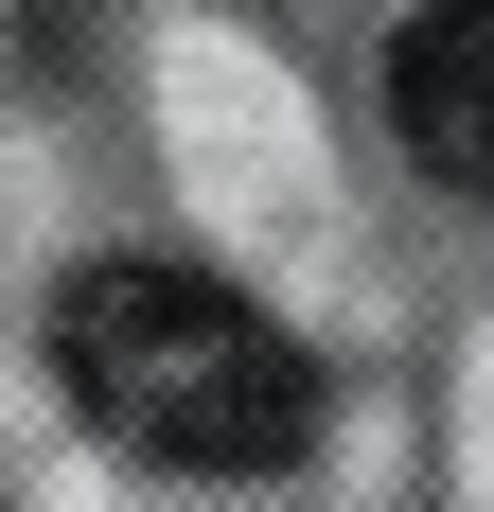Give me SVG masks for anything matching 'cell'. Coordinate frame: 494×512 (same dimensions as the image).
Here are the masks:
<instances>
[{
  "instance_id": "cell-1",
  "label": "cell",
  "mask_w": 494,
  "mask_h": 512,
  "mask_svg": "<svg viewBox=\"0 0 494 512\" xmlns=\"http://www.w3.org/2000/svg\"><path fill=\"white\" fill-rule=\"evenodd\" d=\"M53 371L71 407L159 477H283L318 442V371L265 301L195 283V265H89L53 301Z\"/></svg>"
},
{
  "instance_id": "cell-2",
  "label": "cell",
  "mask_w": 494,
  "mask_h": 512,
  "mask_svg": "<svg viewBox=\"0 0 494 512\" xmlns=\"http://www.w3.org/2000/svg\"><path fill=\"white\" fill-rule=\"evenodd\" d=\"M389 124L424 177H459V195H494V0H424L389 53Z\"/></svg>"
}]
</instances>
